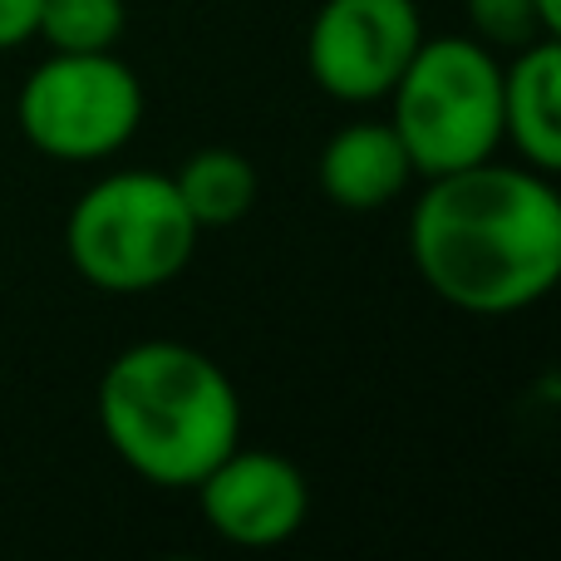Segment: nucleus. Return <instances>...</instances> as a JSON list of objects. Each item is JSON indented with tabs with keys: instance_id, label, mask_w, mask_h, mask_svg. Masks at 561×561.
I'll list each match as a JSON object with an SVG mask.
<instances>
[{
	"instance_id": "f257e3e1",
	"label": "nucleus",
	"mask_w": 561,
	"mask_h": 561,
	"mask_svg": "<svg viewBox=\"0 0 561 561\" xmlns=\"http://www.w3.org/2000/svg\"><path fill=\"white\" fill-rule=\"evenodd\" d=\"M414 272L463 316H517L561 280V193L552 173L483 158L424 178L409 213Z\"/></svg>"
},
{
	"instance_id": "f03ea898",
	"label": "nucleus",
	"mask_w": 561,
	"mask_h": 561,
	"mask_svg": "<svg viewBox=\"0 0 561 561\" xmlns=\"http://www.w3.org/2000/svg\"><path fill=\"white\" fill-rule=\"evenodd\" d=\"M99 428L128 473L193 493L197 478L242 444V394L207 350L138 340L99 379Z\"/></svg>"
},
{
	"instance_id": "7ed1b4c3",
	"label": "nucleus",
	"mask_w": 561,
	"mask_h": 561,
	"mask_svg": "<svg viewBox=\"0 0 561 561\" xmlns=\"http://www.w3.org/2000/svg\"><path fill=\"white\" fill-rule=\"evenodd\" d=\"M197 222L187 217L173 173L124 168L104 173L75 197L65 217V256L104 296H148L187 272L197 252Z\"/></svg>"
},
{
	"instance_id": "20e7f679",
	"label": "nucleus",
	"mask_w": 561,
	"mask_h": 561,
	"mask_svg": "<svg viewBox=\"0 0 561 561\" xmlns=\"http://www.w3.org/2000/svg\"><path fill=\"white\" fill-rule=\"evenodd\" d=\"M389 104L414 178L473 168L503 148V59L473 35H424Z\"/></svg>"
},
{
	"instance_id": "39448f33",
	"label": "nucleus",
	"mask_w": 561,
	"mask_h": 561,
	"mask_svg": "<svg viewBox=\"0 0 561 561\" xmlns=\"http://www.w3.org/2000/svg\"><path fill=\"white\" fill-rule=\"evenodd\" d=\"M144 108V79L114 49L99 55L49 49L20 84L15 124L25 144L55 163H104L134 144Z\"/></svg>"
},
{
	"instance_id": "423d86ee",
	"label": "nucleus",
	"mask_w": 561,
	"mask_h": 561,
	"mask_svg": "<svg viewBox=\"0 0 561 561\" xmlns=\"http://www.w3.org/2000/svg\"><path fill=\"white\" fill-rule=\"evenodd\" d=\"M419 45V0H320L306 30V75L340 104H375L389 99Z\"/></svg>"
},
{
	"instance_id": "0eeeda50",
	"label": "nucleus",
	"mask_w": 561,
	"mask_h": 561,
	"mask_svg": "<svg viewBox=\"0 0 561 561\" xmlns=\"http://www.w3.org/2000/svg\"><path fill=\"white\" fill-rule=\"evenodd\" d=\"M197 507L203 523L222 542L266 552L306 527L310 517V483L286 454L252 444H232L203 478H197Z\"/></svg>"
},
{
	"instance_id": "6e6552de",
	"label": "nucleus",
	"mask_w": 561,
	"mask_h": 561,
	"mask_svg": "<svg viewBox=\"0 0 561 561\" xmlns=\"http://www.w3.org/2000/svg\"><path fill=\"white\" fill-rule=\"evenodd\" d=\"M316 183L340 213H379L404 197V187L414 183V163H409L394 124L355 118L325 138L316 158Z\"/></svg>"
},
{
	"instance_id": "1a4fd4ad",
	"label": "nucleus",
	"mask_w": 561,
	"mask_h": 561,
	"mask_svg": "<svg viewBox=\"0 0 561 561\" xmlns=\"http://www.w3.org/2000/svg\"><path fill=\"white\" fill-rule=\"evenodd\" d=\"M503 144L537 173L561 168V39H533L503 65Z\"/></svg>"
},
{
	"instance_id": "9d476101",
	"label": "nucleus",
	"mask_w": 561,
	"mask_h": 561,
	"mask_svg": "<svg viewBox=\"0 0 561 561\" xmlns=\"http://www.w3.org/2000/svg\"><path fill=\"white\" fill-rule=\"evenodd\" d=\"M173 187L183 197L187 217L197 222V232H222V227L247 222V213L256 207V163L237 148H197L183 158V168L173 173Z\"/></svg>"
},
{
	"instance_id": "9b49d317",
	"label": "nucleus",
	"mask_w": 561,
	"mask_h": 561,
	"mask_svg": "<svg viewBox=\"0 0 561 561\" xmlns=\"http://www.w3.org/2000/svg\"><path fill=\"white\" fill-rule=\"evenodd\" d=\"M128 30V0H39L35 39L55 55H99L118 49Z\"/></svg>"
},
{
	"instance_id": "f8f14e48",
	"label": "nucleus",
	"mask_w": 561,
	"mask_h": 561,
	"mask_svg": "<svg viewBox=\"0 0 561 561\" xmlns=\"http://www.w3.org/2000/svg\"><path fill=\"white\" fill-rule=\"evenodd\" d=\"M468 25H473V39H483L488 49H523L533 39H561L542 25L537 0H468Z\"/></svg>"
},
{
	"instance_id": "ddd939ff",
	"label": "nucleus",
	"mask_w": 561,
	"mask_h": 561,
	"mask_svg": "<svg viewBox=\"0 0 561 561\" xmlns=\"http://www.w3.org/2000/svg\"><path fill=\"white\" fill-rule=\"evenodd\" d=\"M39 0H0V49H15L35 39Z\"/></svg>"
},
{
	"instance_id": "4468645a",
	"label": "nucleus",
	"mask_w": 561,
	"mask_h": 561,
	"mask_svg": "<svg viewBox=\"0 0 561 561\" xmlns=\"http://www.w3.org/2000/svg\"><path fill=\"white\" fill-rule=\"evenodd\" d=\"M537 15H542V25L561 35V0H537Z\"/></svg>"
}]
</instances>
